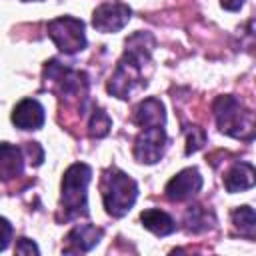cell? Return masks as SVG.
Instances as JSON below:
<instances>
[{
  "instance_id": "obj_1",
  "label": "cell",
  "mask_w": 256,
  "mask_h": 256,
  "mask_svg": "<svg viewBox=\"0 0 256 256\" xmlns=\"http://www.w3.org/2000/svg\"><path fill=\"white\" fill-rule=\"evenodd\" d=\"M154 38L148 32L132 34L124 44V54L108 82V92L120 100H130L136 92L146 86L142 76L144 66L150 62Z\"/></svg>"
},
{
  "instance_id": "obj_2",
  "label": "cell",
  "mask_w": 256,
  "mask_h": 256,
  "mask_svg": "<svg viewBox=\"0 0 256 256\" xmlns=\"http://www.w3.org/2000/svg\"><path fill=\"white\" fill-rule=\"evenodd\" d=\"M92 180V168L84 162H76L66 168L62 176V196L60 206L64 210V220L78 216H88V184Z\"/></svg>"
},
{
  "instance_id": "obj_3",
  "label": "cell",
  "mask_w": 256,
  "mask_h": 256,
  "mask_svg": "<svg viewBox=\"0 0 256 256\" xmlns=\"http://www.w3.org/2000/svg\"><path fill=\"white\" fill-rule=\"evenodd\" d=\"M100 190L104 208L114 218H122L124 214H128L138 198V184L118 168H108L104 172Z\"/></svg>"
},
{
  "instance_id": "obj_4",
  "label": "cell",
  "mask_w": 256,
  "mask_h": 256,
  "mask_svg": "<svg viewBox=\"0 0 256 256\" xmlns=\"http://www.w3.org/2000/svg\"><path fill=\"white\" fill-rule=\"evenodd\" d=\"M214 118L222 134L232 138L250 140L254 132V116L252 112L234 96H218L214 100Z\"/></svg>"
},
{
  "instance_id": "obj_5",
  "label": "cell",
  "mask_w": 256,
  "mask_h": 256,
  "mask_svg": "<svg viewBox=\"0 0 256 256\" xmlns=\"http://www.w3.org/2000/svg\"><path fill=\"white\" fill-rule=\"evenodd\" d=\"M46 30H48L50 40L64 54H76L86 48L84 22L74 16H58L48 22Z\"/></svg>"
},
{
  "instance_id": "obj_6",
  "label": "cell",
  "mask_w": 256,
  "mask_h": 256,
  "mask_svg": "<svg viewBox=\"0 0 256 256\" xmlns=\"http://www.w3.org/2000/svg\"><path fill=\"white\" fill-rule=\"evenodd\" d=\"M44 78L50 82L52 88H56L62 96L72 94H86V76L82 72H76L72 68L62 66L58 60H50L44 66Z\"/></svg>"
},
{
  "instance_id": "obj_7",
  "label": "cell",
  "mask_w": 256,
  "mask_h": 256,
  "mask_svg": "<svg viewBox=\"0 0 256 256\" xmlns=\"http://www.w3.org/2000/svg\"><path fill=\"white\" fill-rule=\"evenodd\" d=\"M166 130L164 126L142 128V132L134 140V158L142 164H156L166 150Z\"/></svg>"
},
{
  "instance_id": "obj_8",
  "label": "cell",
  "mask_w": 256,
  "mask_h": 256,
  "mask_svg": "<svg viewBox=\"0 0 256 256\" xmlns=\"http://www.w3.org/2000/svg\"><path fill=\"white\" fill-rule=\"evenodd\" d=\"M132 16V10L124 2H104L92 14V26L98 32L110 34L122 30Z\"/></svg>"
},
{
  "instance_id": "obj_9",
  "label": "cell",
  "mask_w": 256,
  "mask_h": 256,
  "mask_svg": "<svg viewBox=\"0 0 256 256\" xmlns=\"http://www.w3.org/2000/svg\"><path fill=\"white\" fill-rule=\"evenodd\" d=\"M202 188V176L198 168H184L176 176H172L164 188L166 198L172 202H184L198 194Z\"/></svg>"
},
{
  "instance_id": "obj_10",
  "label": "cell",
  "mask_w": 256,
  "mask_h": 256,
  "mask_svg": "<svg viewBox=\"0 0 256 256\" xmlns=\"http://www.w3.org/2000/svg\"><path fill=\"white\" fill-rule=\"evenodd\" d=\"M102 238V230L92 224H76L66 234V246L62 248L64 254H84L90 252Z\"/></svg>"
},
{
  "instance_id": "obj_11",
  "label": "cell",
  "mask_w": 256,
  "mask_h": 256,
  "mask_svg": "<svg viewBox=\"0 0 256 256\" xmlns=\"http://www.w3.org/2000/svg\"><path fill=\"white\" fill-rule=\"evenodd\" d=\"M44 106L34 98L20 100L12 110V124L20 130H38L44 124Z\"/></svg>"
},
{
  "instance_id": "obj_12",
  "label": "cell",
  "mask_w": 256,
  "mask_h": 256,
  "mask_svg": "<svg viewBox=\"0 0 256 256\" xmlns=\"http://www.w3.org/2000/svg\"><path fill=\"white\" fill-rule=\"evenodd\" d=\"M24 168V154L18 146L0 142V180H12L22 174Z\"/></svg>"
},
{
  "instance_id": "obj_13",
  "label": "cell",
  "mask_w": 256,
  "mask_h": 256,
  "mask_svg": "<svg viewBox=\"0 0 256 256\" xmlns=\"http://www.w3.org/2000/svg\"><path fill=\"white\" fill-rule=\"evenodd\" d=\"M256 170L250 162H236L224 176V188L228 192H242L254 186Z\"/></svg>"
},
{
  "instance_id": "obj_14",
  "label": "cell",
  "mask_w": 256,
  "mask_h": 256,
  "mask_svg": "<svg viewBox=\"0 0 256 256\" xmlns=\"http://www.w3.org/2000/svg\"><path fill=\"white\" fill-rule=\"evenodd\" d=\"M136 124L140 128L164 126L166 124V110L158 98H146L136 106Z\"/></svg>"
},
{
  "instance_id": "obj_15",
  "label": "cell",
  "mask_w": 256,
  "mask_h": 256,
  "mask_svg": "<svg viewBox=\"0 0 256 256\" xmlns=\"http://www.w3.org/2000/svg\"><path fill=\"white\" fill-rule=\"evenodd\" d=\"M140 222L146 230H150L152 234L156 236H168L176 230V222L174 218L164 212V210H158V208H148L140 214Z\"/></svg>"
},
{
  "instance_id": "obj_16",
  "label": "cell",
  "mask_w": 256,
  "mask_h": 256,
  "mask_svg": "<svg viewBox=\"0 0 256 256\" xmlns=\"http://www.w3.org/2000/svg\"><path fill=\"white\" fill-rule=\"evenodd\" d=\"M184 220H186V228L190 232H204V230L212 228L216 222L214 214L210 210H206L204 206H198V204H194L186 210Z\"/></svg>"
},
{
  "instance_id": "obj_17",
  "label": "cell",
  "mask_w": 256,
  "mask_h": 256,
  "mask_svg": "<svg viewBox=\"0 0 256 256\" xmlns=\"http://www.w3.org/2000/svg\"><path fill=\"white\" fill-rule=\"evenodd\" d=\"M232 224L234 228L246 236V238H254L256 234V214L250 206H240L232 212Z\"/></svg>"
},
{
  "instance_id": "obj_18",
  "label": "cell",
  "mask_w": 256,
  "mask_h": 256,
  "mask_svg": "<svg viewBox=\"0 0 256 256\" xmlns=\"http://www.w3.org/2000/svg\"><path fill=\"white\" fill-rule=\"evenodd\" d=\"M112 128V120L110 116L102 110V108H94L92 116H90V124H88V132L92 138H104Z\"/></svg>"
},
{
  "instance_id": "obj_19",
  "label": "cell",
  "mask_w": 256,
  "mask_h": 256,
  "mask_svg": "<svg viewBox=\"0 0 256 256\" xmlns=\"http://www.w3.org/2000/svg\"><path fill=\"white\" fill-rule=\"evenodd\" d=\"M186 154H192L196 150H200L206 144V134L202 128L198 126H188L186 130Z\"/></svg>"
},
{
  "instance_id": "obj_20",
  "label": "cell",
  "mask_w": 256,
  "mask_h": 256,
  "mask_svg": "<svg viewBox=\"0 0 256 256\" xmlns=\"http://www.w3.org/2000/svg\"><path fill=\"white\" fill-rule=\"evenodd\" d=\"M10 240H12V224L4 216H0V250H4L10 244Z\"/></svg>"
},
{
  "instance_id": "obj_21",
  "label": "cell",
  "mask_w": 256,
  "mask_h": 256,
  "mask_svg": "<svg viewBox=\"0 0 256 256\" xmlns=\"http://www.w3.org/2000/svg\"><path fill=\"white\" fill-rule=\"evenodd\" d=\"M16 254H40V250H38V246L32 242V240H28V238H20L18 242H16Z\"/></svg>"
},
{
  "instance_id": "obj_22",
  "label": "cell",
  "mask_w": 256,
  "mask_h": 256,
  "mask_svg": "<svg viewBox=\"0 0 256 256\" xmlns=\"http://www.w3.org/2000/svg\"><path fill=\"white\" fill-rule=\"evenodd\" d=\"M220 4H222V8H224V10L236 12V10H240V8H242L244 0H220Z\"/></svg>"
},
{
  "instance_id": "obj_23",
  "label": "cell",
  "mask_w": 256,
  "mask_h": 256,
  "mask_svg": "<svg viewBox=\"0 0 256 256\" xmlns=\"http://www.w3.org/2000/svg\"><path fill=\"white\" fill-rule=\"evenodd\" d=\"M22 2H40V0H22Z\"/></svg>"
}]
</instances>
